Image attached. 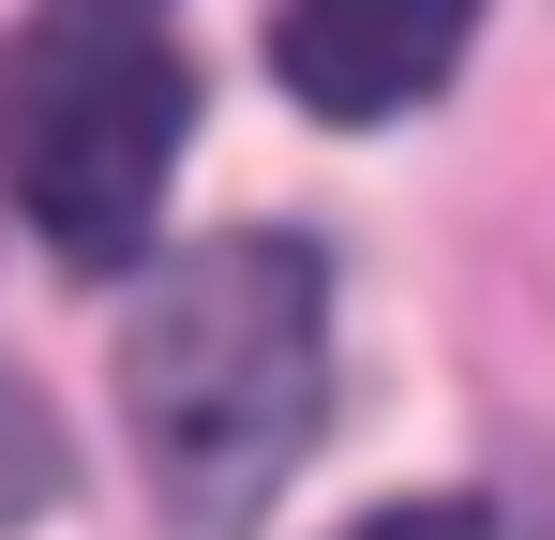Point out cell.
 Instances as JSON below:
<instances>
[{"mask_svg":"<svg viewBox=\"0 0 555 540\" xmlns=\"http://www.w3.org/2000/svg\"><path fill=\"white\" fill-rule=\"evenodd\" d=\"M331 421V270L285 226H225L166 256L120 316V436L151 465V511L181 540H256L285 465Z\"/></svg>","mask_w":555,"mask_h":540,"instance_id":"6da1fadb","label":"cell"},{"mask_svg":"<svg viewBox=\"0 0 555 540\" xmlns=\"http://www.w3.org/2000/svg\"><path fill=\"white\" fill-rule=\"evenodd\" d=\"M195 136V61L151 15H30L0 30V195L61 270H120Z\"/></svg>","mask_w":555,"mask_h":540,"instance_id":"7a4b0ae2","label":"cell"},{"mask_svg":"<svg viewBox=\"0 0 555 540\" xmlns=\"http://www.w3.org/2000/svg\"><path fill=\"white\" fill-rule=\"evenodd\" d=\"M465 61V15L451 0H315V15H271V76L315 105V120H390L405 90H436Z\"/></svg>","mask_w":555,"mask_h":540,"instance_id":"3957f363","label":"cell"},{"mask_svg":"<svg viewBox=\"0 0 555 540\" xmlns=\"http://www.w3.org/2000/svg\"><path fill=\"white\" fill-rule=\"evenodd\" d=\"M346 540H495L465 496H405V511H375V526H346Z\"/></svg>","mask_w":555,"mask_h":540,"instance_id":"277c9868","label":"cell"}]
</instances>
